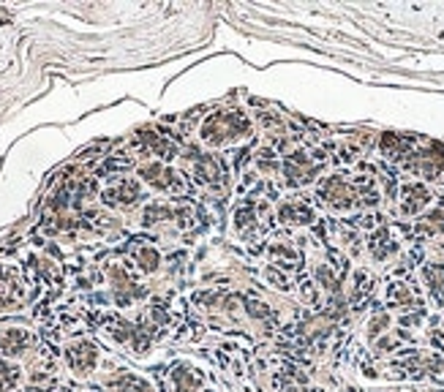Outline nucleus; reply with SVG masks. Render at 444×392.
<instances>
[{
	"mask_svg": "<svg viewBox=\"0 0 444 392\" xmlns=\"http://www.w3.org/2000/svg\"><path fill=\"white\" fill-rule=\"evenodd\" d=\"M254 123L243 109H219L210 112L199 128V139L210 147H226L251 137Z\"/></svg>",
	"mask_w": 444,
	"mask_h": 392,
	"instance_id": "obj_1",
	"label": "nucleus"
},
{
	"mask_svg": "<svg viewBox=\"0 0 444 392\" xmlns=\"http://www.w3.org/2000/svg\"><path fill=\"white\" fill-rule=\"evenodd\" d=\"M327 161V150L319 147V150H305V147H297L289 150L284 155V164H281V172L289 188H300V185H308L319 178L322 167Z\"/></svg>",
	"mask_w": 444,
	"mask_h": 392,
	"instance_id": "obj_2",
	"label": "nucleus"
},
{
	"mask_svg": "<svg viewBox=\"0 0 444 392\" xmlns=\"http://www.w3.org/2000/svg\"><path fill=\"white\" fill-rule=\"evenodd\" d=\"M316 199L333 213H352V210L360 207L355 182L343 178V175H330V178L322 180L319 188H316Z\"/></svg>",
	"mask_w": 444,
	"mask_h": 392,
	"instance_id": "obj_3",
	"label": "nucleus"
},
{
	"mask_svg": "<svg viewBox=\"0 0 444 392\" xmlns=\"http://www.w3.org/2000/svg\"><path fill=\"white\" fill-rule=\"evenodd\" d=\"M139 178L148 182L150 188L161 191V194H172V196H183L188 191V182L180 172H175L172 167H166L164 161H150L145 167H139Z\"/></svg>",
	"mask_w": 444,
	"mask_h": 392,
	"instance_id": "obj_4",
	"label": "nucleus"
},
{
	"mask_svg": "<svg viewBox=\"0 0 444 392\" xmlns=\"http://www.w3.org/2000/svg\"><path fill=\"white\" fill-rule=\"evenodd\" d=\"M185 161H191V172L194 178L199 180L202 185H210V188H221L226 182V169L219 161V155L213 153H199V150H185L183 155Z\"/></svg>",
	"mask_w": 444,
	"mask_h": 392,
	"instance_id": "obj_5",
	"label": "nucleus"
},
{
	"mask_svg": "<svg viewBox=\"0 0 444 392\" xmlns=\"http://www.w3.org/2000/svg\"><path fill=\"white\" fill-rule=\"evenodd\" d=\"M434 202V194L428 191L425 182H407L398 194V213L404 218H414L420 215L428 205Z\"/></svg>",
	"mask_w": 444,
	"mask_h": 392,
	"instance_id": "obj_6",
	"label": "nucleus"
},
{
	"mask_svg": "<svg viewBox=\"0 0 444 392\" xmlns=\"http://www.w3.org/2000/svg\"><path fill=\"white\" fill-rule=\"evenodd\" d=\"M384 300H387L390 308L404 311V314H411V311H420V308H422L420 291L414 289V284H409V281H390V284H387V291H384Z\"/></svg>",
	"mask_w": 444,
	"mask_h": 392,
	"instance_id": "obj_7",
	"label": "nucleus"
},
{
	"mask_svg": "<svg viewBox=\"0 0 444 392\" xmlns=\"http://www.w3.org/2000/svg\"><path fill=\"white\" fill-rule=\"evenodd\" d=\"M398 250H401V243H398L393 226L382 223L379 229H373L368 235V253L373 262H390Z\"/></svg>",
	"mask_w": 444,
	"mask_h": 392,
	"instance_id": "obj_8",
	"label": "nucleus"
},
{
	"mask_svg": "<svg viewBox=\"0 0 444 392\" xmlns=\"http://www.w3.org/2000/svg\"><path fill=\"white\" fill-rule=\"evenodd\" d=\"M373 286H376V278L370 275V270L366 267H357L355 273H352V281H349V294H346V302H349V308H355V311H363V305L370 300V294H373Z\"/></svg>",
	"mask_w": 444,
	"mask_h": 392,
	"instance_id": "obj_9",
	"label": "nucleus"
},
{
	"mask_svg": "<svg viewBox=\"0 0 444 392\" xmlns=\"http://www.w3.org/2000/svg\"><path fill=\"white\" fill-rule=\"evenodd\" d=\"M139 196H142L139 182L126 178V180H120L117 185H110V188L101 194V202L110 205V207H131V205L139 202Z\"/></svg>",
	"mask_w": 444,
	"mask_h": 392,
	"instance_id": "obj_10",
	"label": "nucleus"
},
{
	"mask_svg": "<svg viewBox=\"0 0 444 392\" xmlns=\"http://www.w3.org/2000/svg\"><path fill=\"white\" fill-rule=\"evenodd\" d=\"M137 142L145 147V153L158 155L161 161H172V158H178V147H175V142H172L166 134H158V131H153V128H142V131H137Z\"/></svg>",
	"mask_w": 444,
	"mask_h": 392,
	"instance_id": "obj_11",
	"label": "nucleus"
},
{
	"mask_svg": "<svg viewBox=\"0 0 444 392\" xmlns=\"http://www.w3.org/2000/svg\"><path fill=\"white\" fill-rule=\"evenodd\" d=\"M278 221L284 226H308L316 221V210L302 199H287L278 207Z\"/></svg>",
	"mask_w": 444,
	"mask_h": 392,
	"instance_id": "obj_12",
	"label": "nucleus"
},
{
	"mask_svg": "<svg viewBox=\"0 0 444 392\" xmlns=\"http://www.w3.org/2000/svg\"><path fill=\"white\" fill-rule=\"evenodd\" d=\"M66 359L71 365V370L76 373H90L99 362V349L90 343V341H76L66 349Z\"/></svg>",
	"mask_w": 444,
	"mask_h": 392,
	"instance_id": "obj_13",
	"label": "nucleus"
},
{
	"mask_svg": "<svg viewBox=\"0 0 444 392\" xmlns=\"http://www.w3.org/2000/svg\"><path fill=\"white\" fill-rule=\"evenodd\" d=\"M414 144H417V137H404V134H393V131H387V134H382L379 147H382V155H384L387 161L401 164L409 153L414 150Z\"/></svg>",
	"mask_w": 444,
	"mask_h": 392,
	"instance_id": "obj_14",
	"label": "nucleus"
},
{
	"mask_svg": "<svg viewBox=\"0 0 444 392\" xmlns=\"http://www.w3.org/2000/svg\"><path fill=\"white\" fill-rule=\"evenodd\" d=\"M420 275H422V284L428 289V297L442 308L444 305V262H422Z\"/></svg>",
	"mask_w": 444,
	"mask_h": 392,
	"instance_id": "obj_15",
	"label": "nucleus"
},
{
	"mask_svg": "<svg viewBox=\"0 0 444 392\" xmlns=\"http://www.w3.org/2000/svg\"><path fill=\"white\" fill-rule=\"evenodd\" d=\"M267 259H270L273 267L289 270V273L302 267V253H300V248L289 246V243H270L267 246Z\"/></svg>",
	"mask_w": 444,
	"mask_h": 392,
	"instance_id": "obj_16",
	"label": "nucleus"
},
{
	"mask_svg": "<svg viewBox=\"0 0 444 392\" xmlns=\"http://www.w3.org/2000/svg\"><path fill=\"white\" fill-rule=\"evenodd\" d=\"M33 343L31 332L22 327H8L0 330V355L3 357H19L28 352V346Z\"/></svg>",
	"mask_w": 444,
	"mask_h": 392,
	"instance_id": "obj_17",
	"label": "nucleus"
},
{
	"mask_svg": "<svg viewBox=\"0 0 444 392\" xmlns=\"http://www.w3.org/2000/svg\"><path fill=\"white\" fill-rule=\"evenodd\" d=\"M414 235L420 237V240H434V237H444V207H434V210H428L425 215H420L417 218V223H414Z\"/></svg>",
	"mask_w": 444,
	"mask_h": 392,
	"instance_id": "obj_18",
	"label": "nucleus"
},
{
	"mask_svg": "<svg viewBox=\"0 0 444 392\" xmlns=\"http://www.w3.org/2000/svg\"><path fill=\"white\" fill-rule=\"evenodd\" d=\"M19 300H22V284H19L17 273L0 267V311L14 308Z\"/></svg>",
	"mask_w": 444,
	"mask_h": 392,
	"instance_id": "obj_19",
	"label": "nucleus"
},
{
	"mask_svg": "<svg viewBox=\"0 0 444 392\" xmlns=\"http://www.w3.org/2000/svg\"><path fill=\"white\" fill-rule=\"evenodd\" d=\"M355 182V191H357V202L363 210H376L379 202H382V194H379V185H376V178L370 175H355L352 178Z\"/></svg>",
	"mask_w": 444,
	"mask_h": 392,
	"instance_id": "obj_20",
	"label": "nucleus"
},
{
	"mask_svg": "<svg viewBox=\"0 0 444 392\" xmlns=\"http://www.w3.org/2000/svg\"><path fill=\"white\" fill-rule=\"evenodd\" d=\"M172 384H175V392H196L202 387V373L191 365H178L172 370Z\"/></svg>",
	"mask_w": 444,
	"mask_h": 392,
	"instance_id": "obj_21",
	"label": "nucleus"
},
{
	"mask_svg": "<svg viewBox=\"0 0 444 392\" xmlns=\"http://www.w3.org/2000/svg\"><path fill=\"white\" fill-rule=\"evenodd\" d=\"M314 275H316V284L322 286V289H325V291H327L330 297L341 294V284H343V281H341V275L335 273V270L330 267V264H327V262L316 264V267H314Z\"/></svg>",
	"mask_w": 444,
	"mask_h": 392,
	"instance_id": "obj_22",
	"label": "nucleus"
},
{
	"mask_svg": "<svg viewBox=\"0 0 444 392\" xmlns=\"http://www.w3.org/2000/svg\"><path fill=\"white\" fill-rule=\"evenodd\" d=\"M164 221H178V207H169V205H161V202H153L145 207V213H142L145 226H155V223H164Z\"/></svg>",
	"mask_w": 444,
	"mask_h": 392,
	"instance_id": "obj_23",
	"label": "nucleus"
},
{
	"mask_svg": "<svg viewBox=\"0 0 444 392\" xmlns=\"http://www.w3.org/2000/svg\"><path fill=\"white\" fill-rule=\"evenodd\" d=\"M110 390L112 392H153L145 379L131 376V373H120V376L110 379Z\"/></svg>",
	"mask_w": 444,
	"mask_h": 392,
	"instance_id": "obj_24",
	"label": "nucleus"
},
{
	"mask_svg": "<svg viewBox=\"0 0 444 392\" xmlns=\"http://www.w3.org/2000/svg\"><path fill=\"white\" fill-rule=\"evenodd\" d=\"M254 164H257V169H259L262 175H275V172H281V158H278V153L273 150V147H262L259 153H257V158H254Z\"/></svg>",
	"mask_w": 444,
	"mask_h": 392,
	"instance_id": "obj_25",
	"label": "nucleus"
},
{
	"mask_svg": "<svg viewBox=\"0 0 444 392\" xmlns=\"http://www.w3.org/2000/svg\"><path fill=\"white\" fill-rule=\"evenodd\" d=\"M134 259H137V264H139L142 273H155L158 264H161V253H158V248H153V246L134 248Z\"/></svg>",
	"mask_w": 444,
	"mask_h": 392,
	"instance_id": "obj_26",
	"label": "nucleus"
},
{
	"mask_svg": "<svg viewBox=\"0 0 444 392\" xmlns=\"http://www.w3.org/2000/svg\"><path fill=\"white\" fill-rule=\"evenodd\" d=\"M390 324H393V319H390V314H387V311H376V314L368 319V324H366V335H368V341H379L382 335H387Z\"/></svg>",
	"mask_w": 444,
	"mask_h": 392,
	"instance_id": "obj_27",
	"label": "nucleus"
},
{
	"mask_svg": "<svg viewBox=\"0 0 444 392\" xmlns=\"http://www.w3.org/2000/svg\"><path fill=\"white\" fill-rule=\"evenodd\" d=\"M22 373L17 365H8L6 359H0V392H11L17 384H19Z\"/></svg>",
	"mask_w": 444,
	"mask_h": 392,
	"instance_id": "obj_28",
	"label": "nucleus"
},
{
	"mask_svg": "<svg viewBox=\"0 0 444 392\" xmlns=\"http://www.w3.org/2000/svg\"><path fill=\"white\" fill-rule=\"evenodd\" d=\"M264 278H267V284H273L275 289H281V291H289V289H292L289 278H287V275H284L278 267H273V264L264 270Z\"/></svg>",
	"mask_w": 444,
	"mask_h": 392,
	"instance_id": "obj_29",
	"label": "nucleus"
},
{
	"mask_svg": "<svg viewBox=\"0 0 444 392\" xmlns=\"http://www.w3.org/2000/svg\"><path fill=\"white\" fill-rule=\"evenodd\" d=\"M297 289H300V297H302L305 302H311V305H319V286H314V281L302 278Z\"/></svg>",
	"mask_w": 444,
	"mask_h": 392,
	"instance_id": "obj_30",
	"label": "nucleus"
},
{
	"mask_svg": "<svg viewBox=\"0 0 444 392\" xmlns=\"http://www.w3.org/2000/svg\"><path fill=\"white\" fill-rule=\"evenodd\" d=\"M259 123L267 131H281L284 128V120L278 112H259Z\"/></svg>",
	"mask_w": 444,
	"mask_h": 392,
	"instance_id": "obj_31",
	"label": "nucleus"
},
{
	"mask_svg": "<svg viewBox=\"0 0 444 392\" xmlns=\"http://www.w3.org/2000/svg\"><path fill=\"white\" fill-rule=\"evenodd\" d=\"M131 167H134V158H128L126 153H123V155L117 153V155H112L110 161H107V169H110V172H126V169H131Z\"/></svg>",
	"mask_w": 444,
	"mask_h": 392,
	"instance_id": "obj_32",
	"label": "nucleus"
},
{
	"mask_svg": "<svg viewBox=\"0 0 444 392\" xmlns=\"http://www.w3.org/2000/svg\"><path fill=\"white\" fill-rule=\"evenodd\" d=\"M248 308H251V316H257V319H267V316H273V311H270L264 302H248Z\"/></svg>",
	"mask_w": 444,
	"mask_h": 392,
	"instance_id": "obj_33",
	"label": "nucleus"
},
{
	"mask_svg": "<svg viewBox=\"0 0 444 392\" xmlns=\"http://www.w3.org/2000/svg\"><path fill=\"white\" fill-rule=\"evenodd\" d=\"M442 330H444V319H442Z\"/></svg>",
	"mask_w": 444,
	"mask_h": 392,
	"instance_id": "obj_34",
	"label": "nucleus"
},
{
	"mask_svg": "<svg viewBox=\"0 0 444 392\" xmlns=\"http://www.w3.org/2000/svg\"><path fill=\"white\" fill-rule=\"evenodd\" d=\"M442 373H444V368H442Z\"/></svg>",
	"mask_w": 444,
	"mask_h": 392,
	"instance_id": "obj_35",
	"label": "nucleus"
}]
</instances>
